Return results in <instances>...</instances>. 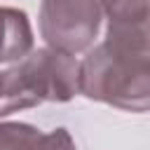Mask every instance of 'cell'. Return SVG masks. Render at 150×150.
I'll return each instance as SVG.
<instances>
[{"label":"cell","instance_id":"cell-1","mask_svg":"<svg viewBox=\"0 0 150 150\" xmlns=\"http://www.w3.org/2000/svg\"><path fill=\"white\" fill-rule=\"evenodd\" d=\"M80 94L127 112H150V19L108 23L80 61Z\"/></svg>","mask_w":150,"mask_h":150},{"label":"cell","instance_id":"cell-2","mask_svg":"<svg viewBox=\"0 0 150 150\" xmlns=\"http://www.w3.org/2000/svg\"><path fill=\"white\" fill-rule=\"evenodd\" d=\"M80 94V61L73 54L40 47L0 73V117L45 101L66 103Z\"/></svg>","mask_w":150,"mask_h":150},{"label":"cell","instance_id":"cell-3","mask_svg":"<svg viewBox=\"0 0 150 150\" xmlns=\"http://www.w3.org/2000/svg\"><path fill=\"white\" fill-rule=\"evenodd\" d=\"M101 19V0H42L38 26L47 47L77 56L94 47Z\"/></svg>","mask_w":150,"mask_h":150},{"label":"cell","instance_id":"cell-4","mask_svg":"<svg viewBox=\"0 0 150 150\" xmlns=\"http://www.w3.org/2000/svg\"><path fill=\"white\" fill-rule=\"evenodd\" d=\"M33 42L28 14L0 5V63H19L33 52Z\"/></svg>","mask_w":150,"mask_h":150},{"label":"cell","instance_id":"cell-5","mask_svg":"<svg viewBox=\"0 0 150 150\" xmlns=\"http://www.w3.org/2000/svg\"><path fill=\"white\" fill-rule=\"evenodd\" d=\"M108 23H138L150 19V0H101Z\"/></svg>","mask_w":150,"mask_h":150},{"label":"cell","instance_id":"cell-6","mask_svg":"<svg viewBox=\"0 0 150 150\" xmlns=\"http://www.w3.org/2000/svg\"><path fill=\"white\" fill-rule=\"evenodd\" d=\"M40 129L26 122H0V150H33Z\"/></svg>","mask_w":150,"mask_h":150},{"label":"cell","instance_id":"cell-7","mask_svg":"<svg viewBox=\"0 0 150 150\" xmlns=\"http://www.w3.org/2000/svg\"><path fill=\"white\" fill-rule=\"evenodd\" d=\"M33 150H75V141L66 127H59L49 134H42Z\"/></svg>","mask_w":150,"mask_h":150}]
</instances>
